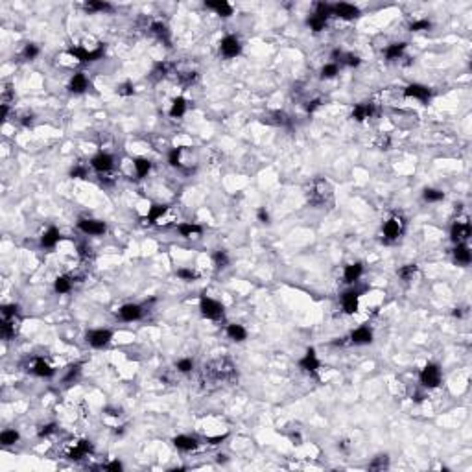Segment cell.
<instances>
[{"label":"cell","mask_w":472,"mask_h":472,"mask_svg":"<svg viewBox=\"0 0 472 472\" xmlns=\"http://www.w3.org/2000/svg\"><path fill=\"white\" fill-rule=\"evenodd\" d=\"M327 21H328V19H325V17H319V15H315V13H314V15L308 19V26H310L314 31H321V30H325Z\"/></svg>","instance_id":"obj_42"},{"label":"cell","mask_w":472,"mask_h":472,"mask_svg":"<svg viewBox=\"0 0 472 472\" xmlns=\"http://www.w3.org/2000/svg\"><path fill=\"white\" fill-rule=\"evenodd\" d=\"M116 92L120 94V96H131L133 92H135V87H133V83L131 81H126V83L118 85L116 87Z\"/></svg>","instance_id":"obj_53"},{"label":"cell","mask_w":472,"mask_h":472,"mask_svg":"<svg viewBox=\"0 0 472 472\" xmlns=\"http://www.w3.org/2000/svg\"><path fill=\"white\" fill-rule=\"evenodd\" d=\"M177 277H179L181 281L194 282L199 279V273L196 269H190V267H181V269H177Z\"/></svg>","instance_id":"obj_39"},{"label":"cell","mask_w":472,"mask_h":472,"mask_svg":"<svg viewBox=\"0 0 472 472\" xmlns=\"http://www.w3.org/2000/svg\"><path fill=\"white\" fill-rule=\"evenodd\" d=\"M334 199V188L327 179H315L312 183V190L308 196V201L315 207H327Z\"/></svg>","instance_id":"obj_1"},{"label":"cell","mask_w":472,"mask_h":472,"mask_svg":"<svg viewBox=\"0 0 472 472\" xmlns=\"http://www.w3.org/2000/svg\"><path fill=\"white\" fill-rule=\"evenodd\" d=\"M175 367H177V371L179 373H183V374H186V373H190L192 369H194V362H192L190 358H181L177 364H175Z\"/></svg>","instance_id":"obj_46"},{"label":"cell","mask_w":472,"mask_h":472,"mask_svg":"<svg viewBox=\"0 0 472 472\" xmlns=\"http://www.w3.org/2000/svg\"><path fill=\"white\" fill-rule=\"evenodd\" d=\"M152 74L155 79H160V78H164L168 74V65L166 63H157L155 67H153Z\"/></svg>","instance_id":"obj_50"},{"label":"cell","mask_w":472,"mask_h":472,"mask_svg":"<svg viewBox=\"0 0 472 472\" xmlns=\"http://www.w3.org/2000/svg\"><path fill=\"white\" fill-rule=\"evenodd\" d=\"M69 53L74 59H78V61L91 63V61H98V59L104 57V48L98 46V48H94V50H87L85 46H72L69 50Z\"/></svg>","instance_id":"obj_6"},{"label":"cell","mask_w":472,"mask_h":472,"mask_svg":"<svg viewBox=\"0 0 472 472\" xmlns=\"http://www.w3.org/2000/svg\"><path fill=\"white\" fill-rule=\"evenodd\" d=\"M152 33L157 39H159V41H162L164 45L170 46V30H168V26L164 23H153L152 24Z\"/></svg>","instance_id":"obj_31"},{"label":"cell","mask_w":472,"mask_h":472,"mask_svg":"<svg viewBox=\"0 0 472 472\" xmlns=\"http://www.w3.org/2000/svg\"><path fill=\"white\" fill-rule=\"evenodd\" d=\"M118 315H120V319L122 321H128V323H131V321H137L142 317V306L138 305H133V303H130V305H124L120 310H118Z\"/></svg>","instance_id":"obj_19"},{"label":"cell","mask_w":472,"mask_h":472,"mask_svg":"<svg viewBox=\"0 0 472 472\" xmlns=\"http://www.w3.org/2000/svg\"><path fill=\"white\" fill-rule=\"evenodd\" d=\"M174 446L181 452H192V450L198 448V439L196 437H190V435H177L174 437Z\"/></svg>","instance_id":"obj_22"},{"label":"cell","mask_w":472,"mask_h":472,"mask_svg":"<svg viewBox=\"0 0 472 472\" xmlns=\"http://www.w3.org/2000/svg\"><path fill=\"white\" fill-rule=\"evenodd\" d=\"M350 341L354 345H367V343L373 341V330L367 327V325H362V327L354 328L350 332Z\"/></svg>","instance_id":"obj_17"},{"label":"cell","mask_w":472,"mask_h":472,"mask_svg":"<svg viewBox=\"0 0 472 472\" xmlns=\"http://www.w3.org/2000/svg\"><path fill=\"white\" fill-rule=\"evenodd\" d=\"M87 87H89V79H87V76H85L83 72H78V74H74L72 79H70L69 91L74 92V94H81V92L87 91Z\"/></svg>","instance_id":"obj_24"},{"label":"cell","mask_w":472,"mask_h":472,"mask_svg":"<svg viewBox=\"0 0 472 472\" xmlns=\"http://www.w3.org/2000/svg\"><path fill=\"white\" fill-rule=\"evenodd\" d=\"M404 94H406L408 98L419 100V102H422V104H426L428 100H430V96H432L430 89H428V87H424V85H420V83L408 85V87H406V91H404Z\"/></svg>","instance_id":"obj_15"},{"label":"cell","mask_w":472,"mask_h":472,"mask_svg":"<svg viewBox=\"0 0 472 472\" xmlns=\"http://www.w3.org/2000/svg\"><path fill=\"white\" fill-rule=\"evenodd\" d=\"M454 260H456L457 264H461V266H469L472 260L471 247L467 244H457L456 247H454Z\"/></svg>","instance_id":"obj_25"},{"label":"cell","mask_w":472,"mask_h":472,"mask_svg":"<svg viewBox=\"0 0 472 472\" xmlns=\"http://www.w3.org/2000/svg\"><path fill=\"white\" fill-rule=\"evenodd\" d=\"M111 8L113 6L109 2H98V0H91V2L85 4V9L91 11V13H94V11H111Z\"/></svg>","instance_id":"obj_38"},{"label":"cell","mask_w":472,"mask_h":472,"mask_svg":"<svg viewBox=\"0 0 472 472\" xmlns=\"http://www.w3.org/2000/svg\"><path fill=\"white\" fill-rule=\"evenodd\" d=\"M220 52L223 53L225 57L233 59V57H236V55H240V52H242V45H240V41H238L235 35H225V37L220 41Z\"/></svg>","instance_id":"obj_10"},{"label":"cell","mask_w":472,"mask_h":472,"mask_svg":"<svg viewBox=\"0 0 472 472\" xmlns=\"http://www.w3.org/2000/svg\"><path fill=\"white\" fill-rule=\"evenodd\" d=\"M374 113H376L374 104H371V102H362V104H358V105L354 107L352 118H354L356 122H364V120H367V118H371Z\"/></svg>","instance_id":"obj_18"},{"label":"cell","mask_w":472,"mask_h":472,"mask_svg":"<svg viewBox=\"0 0 472 472\" xmlns=\"http://www.w3.org/2000/svg\"><path fill=\"white\" fill-rule=\"evenodd\" d=\"M209 373L216 380H233L235 378V366L229 360H218L209 366Z\"/></svg>","instance_id":"obj_5"},{"label":"cell","mask_w":472,"mask_h":472,"mask_svg":"<svg viewBox=\"0 0 472 472\" xmlns=\"http://www.w3.org/2000/svg\"><path fill=\"white\" fill-rule=\"evenodd\" d=\"M419 378H420V384H422L424 388L428 389L437 388V386L441 384V378H443L441 367L437 366V364H426V366L422 367Z\"/></svg>","instance_id":"obj_3"},{"label":"cell","mask_w":472,"mask_h":472,"mask_svg":"<svg viewBox=\"0 0 472 472\" xmlns=\"http://www.w3.org/2000/svg\"><path fill=\"white\" fill-rule=\"evenodd\" d=\"M111 340H113V332L109 328H96L87 332V343L94 349H104Z\"/></svg>","instance_id":"obj_8"},{"label":"cell","mask_w":472,"mask_h":472,"mask_svg":"<svg viewBox=\"0 0 472 472\" xmlns=\"http://www.w3.org/2000/svg\"><path fill=\"white\" fill-rule=\"evenodd\" d=\"M415 273H417V264H406L398 269V277L402 281H411L415 277Z\"/></svg>","instance_id":"obj_41"},{"label":"cell","mask_w":472,"mask_h":472,"mask_svg":"<svg viewBox=\"0 0 472 472\" xmlns=\"http://www.w3.org/2000/svg\"><path fill=\"white\" fill-rule=\"evenodd\" d=\"M31 373L35 374V376H41V378H52L53 374H55V369H53L46 360L37 358L33 362V366H31Z\"/></svg>","instance_id":"obj_20"},{"label":"cell","mask_w":472,"mask_h":472,"mask_svg":"<svg viewBox=\"0 0 472 472\" xmlns=\"http://www.w3.org/2000/svg\"><path fill=\"white\" fill-rule=\"evenodd\" d=\"M332 15L340 17V19H345V21H352L360 15V9L354 6V4H347V2H340V4H334L332 6Z\"/></svg>","instance_id":"obj_14"},{"label":"cell","mask_w":472,"mask_h":472,"mask_svg":"<svg viewBox=\"0 0 472 472\" xmlns=\"http://www.w3.org/2000/svg\"><path fill=\"white\" fill-rule=\"evenodd\" d=\"M378 146H380L382 150H388V148H389V138H388V137H386V138H380Z\"/></svg>","instance_id":"obj_60"},{"label":"cell","mask_w":472,"mask_h":472,"mask_svg":"<svg viewBox=\"0 0 472 472\" xmlns=\"http://www.w3.org/2000/svg\"><path fill=\"white\" fill-rule=\"evenodd\" d=\"M422 198L426 199L428 203H437V201L445 199V192L437 190V188H426L422 192Z\"/></svg>","instance_id":"obj_40"},{"label":"cell","mask_w":472,"mask_h":472,"mask_svg":"<svg viewBox=\"0 0 472 472\" xmlns=\"http://www.w3.org/2000/svg\"><path fill=\"white\" fill-rule=\"evenodd\" d=\"M338 72H340L338 63H327V65L321 69V78H323V79H332V78L338 76Z\"/></svg>","instance_id":"obj_43"},{"label":"cell","mask_w":472,"mask_h":472,"mask_svg":"<svg viewBox=\"0 0 472 472\" xmlns=\"http://www.w3.org/2000/svg\"><path fill=\"white\" fill-rule=\"evenodd\" d=\"M184 113H186V100H184L183 96L174 98L172 107H170V116H172V118H181Z\"/></svg>","instance_id":"obj_33"},{"label":"cell","mask_w":472,"mask_h":472,"mask_svg":"<svg viewBox=\"0 0 472 472\" xmlns=\"http://www.w3.org/2000/svg\"><path fill=\"white\" fill-rule=\"evenodd\" d=\"M91 166L96 170V172H100V174H107V172H111L114 166V159L113 155H109V153H104L100 152L96 153L94 157L91 159Z\"/></svg>","instance_id":"obj_11"},{"label":"cell","mask_w":472,"mask_h":472,"mask_svg":"<svg viewBox=\"0 0 472 472\" xmlns=\"http://www.w3.org/2000/svg\"><path fill=\"white\" fill-rule=\"evenodd\" d=\"M166 210H168L166 205H152L150 207V210H148V216H146V223L155 225V223L166 214Z\"/></svg>","instance_id":"obj_29"},{"label":"cell","mask_w":472,"mask_h":472,"mask_svg":"<svg viewBox=\"0 0 472 472\" xmlns=\"http://www.w3.org/2000/svg\"><path fill=\"white\" fill-rule=\"evenodd\" d=\"M19 439H21L19 432H17V430H11V428L4 430V432L0 434V443H2L4 446H11V445H15Z\"/></svg>","instance_id":"obj_36"},{"label":"cell","mask_w":472,"mask_h":472,"mask_svg":"<svg viewBox=\"0 0 472 472\" xmlns=\"http://www.w3.org/2000/svg\"><path fill=\"white\" fill-rule=\"evenodd\" d=\"M406 46H408L406 43H393V45H389L388 48H386V59H388V61L400 59L404 50H406Z\"/></svg>","instance_id":"obj_30"},{"label":"cell","mask_w":472,"mask_h":472,"mask_svg":"<svg viewBox=\"0 0 472 472\" xmlns=\"http://www.w3.org/2000/svg\"><path fill=\"white\" fill-rule=\"evenodd\" d=\"M59 240H61L59 229L48 227L45 233H43V236H41V245L46 247V249H52V247H55V245L59 244Z\"/></svg>","instance_id":"obj_21"},{"label":"cell","mask_w":472,"mask_h":472,"mask_svg":"<svg viewBox=\"0 0 472 472\" xmlns=\"http://www.w3.org/2000/svg\"><path fill=\"white\" fill-rule=\"evenodd\" d=\"M257 216H259V221H260V223H269V212H267L264 207H262V209H259Z\"/></svg>","instance_id":"obj_57"},{"label":"cell","mask_w":472,"mask_h":472,"mask_svg":"<svg viewBox=\"0 0 472 472\" xmlns=\"http://www.w3.org/2000/svg\"><path fill=\"white\" fill-rule=\"evenodd\" d=\"M227 336L233 340V341H245L247 340V330H245L242 325H236V323H233V325H229L227 327Z\"/></svg>","instance_id":"obj_32"},{"label":"cell","mask_w":472,"mask_h":472,"mask_svg":"<svg viewBox=\"0 0 472 472\" xmlns=\"http://www.w3.org/2000/svg\"><path fill=\"white\" fill-rule=\"evenodd\" d=\"M207 8L214 9L220 17H231L233 15V6L225 0H214V2H205Z\"/></svg>","instance_id":"obj_27"},{"label":"cell","mask_w":472,"mask_h":472,"mask_svg":"<svg viewBox=\"0 0 472 472\" xmlns=\"http://www.w3.org/2000/svg\"><path fill=\"white\" fill-rule=\"evenodd\" d=\"M78 249H79V251H78V253H79V257H83V259L87 257V255H89V253H91V247H89L87 244H79V245H78Z\"/></svg>","instance_id":"obj_58"},{"label":"cell","mask_w":472,"mask_h":472,"mask_svg":"<svg viewBox=\"0 0 472 472\" xmlns=\"http://www.w3.org/2000/svg\"><path fill=\"white\" fill-rule=\"evenodd\" d=\"M471 235H472V229H471V223L467 221V218L456 220V223L450 229V238H452V242H456V244H465V242L471 238Z\"/></svg>","instance_id":"obj_7"},{"label":"cell","mask_w":472,"mask_h":472,"mask_svg":"<svg viewBox=\"0 0 472 472\" xmlns=\"http://www.w3.org/2000/svg\"><path fill=\"white\" fill-rule=\"evenodd\" d=\"M23 55H24V59H35L39 55V46L37 45H33V43H28V45L24 46V50H23Z\"/></svg>","instance_id":"obj_47"},{"label":"cell","mask_w":472,"mask_h":472,"mask_svg":"<svg viewBox=\"0 0 472 472\" xmlns=\"http://www.w3.org/2000/svg\"><path fill=\"white\" fill-rule=\"evenodd\" d=\"M364 273V266L360 262H354V264H349L345 266V271H343V281L347 284H354V282L360 281V277Z\"/></svg>","instance_id":"obj_23"},{"label":"cell","mask_w":472,"mask_h":472,"mask_svg":"<svg viewBox=\"0 0 472 472\" xmlns=\"http://www.w3.org/2000/svg\"><path fill=\"white\" fill-rule=\"evenodd\" d=\"M299 367L305 371V373H317L321 367V362L319 358H317V354H315V350L314 349H308L306 350V354L303 356V358L299 360Z\"/></svg>","instance_id":"obj_13"},{"label":"cell","mask_w":472,"mask_h":472,"mask_svg":"<svg viewBox=\"0 0 472 472\" xmlns=\"http://www.w3.org/2000/svg\"><path fill=\"white\" fill-rule=\"evenodd\" d=\"M341 306L345 314H356L360 306V291L358 289H347L341 295Z\"/></svg>","instance_id":"obj_12"},{"label":"cell","mask_w":472,"mask_h":472,"mask_svg":"<svg viewBox=\"0 0 472 472\" xmlns=\"http://www.w3.org/2000/svg\"><path fill=\"white\" fill-rule=\"evenodd\" d=\"M70 177H74V179H85V177H87V168L74 166L70 170Z\"/></svg>","instance_id":"obj_54"},{"label":"cell","mask_w":472,"mask_h":472,"mask_svg":"<svg viewBox=\"0 0 472 472\" xmlns=\"http://www.w3.org/2000/svg\"><path fill=\"white\" fill-rule=\"evenodd\" d=\"M319 105H321L319 100H312V102H310V104L306 105V111H308V113H314V111H315V109H317Z\"/></svg>","instance_id":"obj_59"},{"label":"cell","mask_w":472,"mask_h":472,"mask_svg":"<svg viewBox=\"0 0 472 472\" xmlns=\"http://www.w3.org/2000/svg\"><path fill=\"white\" fill-rule=\"evenodd\" d=\"M133 166H135V172H137V175L142 179V177H146V175L150 174V170H152V162L148 159H144V157H137V159L133 160Z\"/></svg>","instance_id":"obj_34"},{"label":"cell","mask_w":472,"mask_h":472,"mask_svg":"<svg viewBox=\"0 0 472 472\" xmlns=\"http://www.w3.org/2000/svg\"><path fill=\"white\" fill-rule=\"evenodd\" d=\"M404 231H406V220H404L402 216H398V214L391 216V218L384 223V227H382V233H384L386 242H396V240L404 235Z\"/></svg>","instance_id":"obj_2"},{"label":"cell","mask_w":472,"mask_h":472,"mask_svg":"<svg viewBox=\"0 0 472 472\" xmlns=\"http://www.w3.org/2000/svg\"><path fill=\"white\" fill-rule=\"evenodd\" d=\"M55 424L53 422H50V424H45V426H41V430H39V437H48V435H52L53 432H55Z\"/></svg>","instance_id":"obj_56"},{"label":"cell","mask_w":472,"mask_h":472,"mask_svg":"<svg viewBox=\"0 0 472 472\" xmlns=\"http://www.w3.org/2000/svg\"><path fill=\"white\" fill-rule=\"evenodd\" d=\"M212 260H214V266L218 267V269L229 266V257H227V253H225V251H216L212 255Z\"/></svg>","instance_id":"obj_44"},{"label":"cell","mask_w":472,"mask_h":472,"mask_svg":"<svg viewBox=\"0 0 472 472\" xmlns=\"http://www.w3.org/2000/svg\"><path fill=\"white\" fill-rule=\"evenodd\" d=\"M432 28V23L428 19H420V21H415V23L410 24L411 31H422V30H430Z\"/></svg>","instance_id":"obj_49"},{"label":"cell","mask_w":472,"mask_h":472,"mask_svg":"<svg viewBox=\"0 0 472 472\" xmlns=\"http://www.w3.org/2000/svg\"><path fill=\"white\" fill-rule=\"evenodd\" d=\"M81 373V366H70L67 374H65V382H74L78 380V376Z\"/></svg>","instance_id":"obj_52"},{"label":"cell","mask_w":472,"mask_h":472,"mask_svg":"<svg viewBox=\"0 0 472 472\" xmlns=\"http://www.w3.org/2000/svg\"><path fill=\"white\" fill-rule=\"evenodd\" d=\"M78 229L87 236H100L107 231V225L100 220H91V218H85V220L78 221Z\"/></svg>","instance_id":"obj_9"},{"label":"cell","mask_w":472,"mask_h":472,"mask_svg":"<svg viewBox=\"0 0 472 472\" xmlns=\"http://www.w3.org/2000/svg\"><path fill=\"white\" fill-rule=\"evenodd\" d=\"M181 153H183V150L181 148H174V150H170V153H168V162H170V166H179L181 162Z\"/></svg>","instance_id":"obj_48"},{"label":"cell","mask_w":472,"mask_h":472,"mask_svg":"<svg viewBox=\"0 0 472 472\" xmlns=\"http://www.w3.org/2000/svg\"><path fill=\"white\" fill-rule=\"evenodd\" d=\"M389 467V456L388 454H380V456H376L369 463V471H384V469H388Z\"/></svg>","instance_id":"obj_37"},{"label":"cell","mask_w":472,"mask_h":472,"mask_svg":"<svg viewBox=\"0 0 472 472\" xmlns=\"http://www.w3.org/2000/svg\"><path fill=\"white\" fill-rule=\"evenodd\" d=\"M177 231L181 233L183 238H196L203 233V227L198 225V223H192V221H184V223H179L177 225Z\"/></svg>","instance_id":"obj_26"},{"label":"cell","mask_w":472,"mask_h":472,"mask_svg":"<svg viewBox=\"0 0 472 472\" xmlns=\"http://www.w3.org/2000/svg\"><path fill=\"white\" fill-rule=\"evenodd\" d=\"M0 312H2V317H17L19 315V305H4Z\"/></svg>","instance_id":"obj_51"},{"label":"cell","mask_w":472,"mask_h":472,"mask_svg":"<svg viewBox=\"0 0 472 472\" xmlns=\"http://www.w3.org/2000/svg\"><path fill=\"white\" fill-rule=\"evenodd\" d=\"M340 63H343V65H347V67H358L360 63V57L358 55H354V53H343L340 55V59H338Z\"/></svg>","instance_id":"obj_45"},{"label":"cell","mask_w":472,"mask_h":472,"mask_svg":"<svg viewBox=\"0 0 472 472\" xmlns=\"http://www.w3.org/2000/svg\"><path fill=\"white\" fill-rule=\"evenodd\" d=\"M124 469V465L118 461V459H113L111 463L104 465V471H109V472H120Z\"/></svg>","instance_id":"obj_55"},{"label":"cell","mask_w":472,"mask_h":472,"mask_svg":"<svg viewBox=\"0 0 472 472\" xmlns=\"http://www.w3.org/2000/svg\"><path fill=\"white\" fill-rule=\"evenodd\" d=\"M53 289L61 295V293H69L70 289H72V281H70L69 277H65V275H61V277H57L55 281H53Z\"/></svg>","instance_id":"obj_35"},{"label":"cell","mask_w":472,"mask_h":472,"mask_svg":"<svg viewBox=\"0 0 472 472\" xmlns=\"http://www.w3.org/2000/svg\"><path fill=\"white\" fill-rule=\"evenodd\" d=\"M92 452V443L91 441H78L74 443V446L69 450V459H74V461H79V459H83V457H87L89 454Z\"/></svg>","instance_id":"obj_16"},{"label":"cell","mask_w":472,"mask_h":472,"mask_svg":"<svg viewBox=\"0 0 472 472\" xmlns=\"http://www.w3.org/2000/svg\"><path fill=\"white\" fill-rule=\"evenodd\" d=\"M17 323L15 317H2V325H0V330H2V338L4 340H11L15 338L17 334Z\"/></svg>","instance_id":"obj_28"},{"label":"cell","mask_w":472,"mask_h":472,"mask_svg":"<svg viewBox=\"0 0 472 472\" xmlns=\"http://www.w3.org/2000/svg\"><path fill=\"white\" fill-rule=\"evenodd\" d=\"M347 446H349V441H341L340 445H338V448H341V450H347Z\"/></svg>","instance_id":"obj_61"},{"label":"cell","mask_w":472,"mask_h":472,"mask_svg":"<svg viewBox=\"0 0 472 472\" xmlns=\"http://www.w3.org/2000/svg\"><path fill=\"white\" fill-rule=\"evenodd\" d=\"M199 310H201L203 317H207V319L218 321L223 317V305L218 303L216 299L207 297V295H203L201 301H199Z\"/></svg>","instance_id":"obj_4"}]
</instances>
